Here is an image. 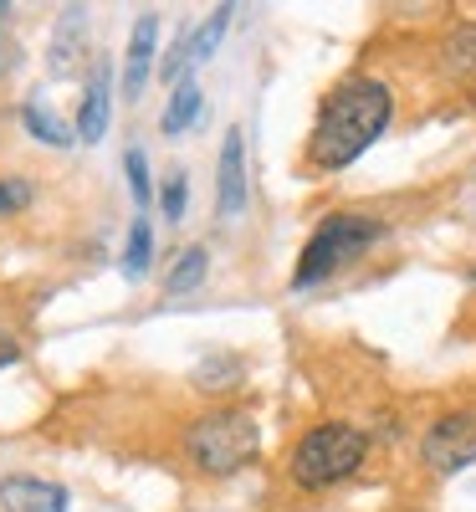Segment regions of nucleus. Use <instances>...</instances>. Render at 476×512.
<instances>
[{"mask_svg": "<svg viewBox=\"0 0 476 512\" xmlns=\"http://www.w3.org/2000/svg\"><path fill=\"white\" fill-rule=\"evenodd\" d=\"M420 456L430 461V472H441V477L466 472V466L476 461V405H466V410H446V415L425 431Z\"/></svg>", "mask_w": 476, "mask_h": 512, "instance_id": "nucleus-5", "label": "nucleus"}, {"mask_svg": "<svg viewBox=\"0 0 476 512\" xmlns=\"http://www.w3.org/2000/svg\"><path fill=\"white\" fill-rule=\"evenodd\" d=\"M231 11H236V6H215V11H210V21L185 41V67H190V62H210V57H215V47H221V36H226V26H231Z\"/></svg>", "mask_w": 476, "mask_h": 512, "instance_id": "nucleus-16", "label": "nucleus"}, {"mask_svg": "<svg viewBox=\"0 0 476 512\" xmlns=\"http://www.w3.org/2000/svg\"><path fill=\"white\" fill-rule=\"evenodd\" d=\"M108 113H113V72L108 62L93 67V82H88V93H82V108H77V139L82 144H98L108 134Z\"/></svg>", "mask_w": 476, "mask_h": 512, "instance_id": "nucleus-9", "label": "nucleus"}, {"mask_svg": "<svg viewBox=\"0 0 476 512\" xmlns=\"http://www.w3.org/2000/svg\"><path fill=\"white\" fill-rule=\"evenodd\" d=\"M215 210H221V221L246 216V134L241 128H226V139H221V190H215Z\"/></svg>", "mask_w": 476, "mask_h": 512, "instance_id": "nucleus-6", "label": "nucleus"}, {"mask_svg": "<svg viewBox=\"0 0 476 512\" xmlns=\"http://www.w3.org/2000/svg\"><path fill=\"white\" fill-rule=\"evenodd\" d=\"M195 118H200V82L195 77H180L175 93H169V103H164V118H159L164 139H180Z\"/></svg>", "mask_w": 476, "mask_h": 512, "instance_id": "nucleus-12", "label": "nucleus"}, {"mask_svg": "<svg viewBox=\"0 0 476 512\" xmlns=\"http://www.w3.org/2000/svg\"><path fill=\"white\" fill-rule=\"evenodd\" d=\"M72 497L47 477H0V512H67Z\"/></svg>", "mask_w": 476, "mask_h": 512, "instance_id": "nucleus-7", "label": "nucleus"}, {"mask_svg": "<svg viewBox=\"0 0 476 512\" xmlns=\"http://www.w3.org/2000/svg\"><path fill=\"white\" fill-rule=\"evenodd\" d=\"M123 169H128V190H134V200H139V205H149L154 180H149V159H144V149H139V144L123 154Z\"/></svg>", "mask_w": 476, "mask_h": 512, "instance_id": "nucleus-19", "label": "nucleus"}, {"mask_svg": "<svg viewBox=\"0 0 476 512\" xmlns=\"http://www.w3.org/2000/svg\"><path fill=\"white\" fill-rule=\"evenodd\" d=\"M379 236H384V221L359 216V210H338V216H328L308 236V246H302V262L292 272V287H313V282L333 277L338 267H349L354 256H364Z\"/></svg>", "mask_w": 476, "mask_h": 512, "instance_id": "nucleus-4", "label": "nucleus"}, {"mask_svg": "<svg viewBox=\"0 0 476 512\" xmlns=\"http://www.w3.org/2000/svg\"><path fill=\"white\" fill-rule=\"evenodd\" d=\"M236 379H246V364L236 354H210L205 364H195V384H200V390H231Z\"/></svg>", "mask_w": 476, "mask_h": 512, "instance_id": "nucleus-17", "label": "nucleus"}, {"mask_svg": "<svg viewBox=\"0 0 476 512\" xmlns=\"http://www.w3.org/2000/svg\"><path fill=\"white\" fill-rule=\"evenodd\" d=\"M21 123H26V134L36 139V144H52V149H67V144H77V128H67L47 103H41V93H31L26 98V108H21Z\"/></svg>", "mask_w": 476, "mask_h": 512, "instance_id": "nucleus-10", "label": "nucleus"}, {"mask_svg": "<svg viewBox=\"0 0 476 512\" xmlns=\"http://www.w3.org/2000/svg\"><path fill=\"white\" fill-rule=\"evenodd\" d=\"M154 52H159V16L144 11V16L134 21V36H128V52H123V98H128V103L144 98V82H149Z\"/></svg>", "mask_w": 476, "mask_h": 512, "instance_id": "nucleus-8", "label": "nucleus"}, {"mask_svg": "<svg viewBox=\"0 0 476 512\" xmlns=\"http://www.w3.org/2000/svg\"><path fill=\"white\" fill-rule=\"evenodd\" d=\"M205 272H210V251H205V246H185V251L175 256V267L164 272V292H169V297L195 292V287L205 282Z\"/></svg>", "mask_w": 476, "mask_h": 512, "instance_id": "nucleus-14", "label": "nucleus"}, {"mask_svg": "<svg viewBox=\"0 0 476 512\" xmlns=\"http://www.w3.org/2000/svg\"><path fill=\"white\" fill-rule=\"evenodd\" d=\"M441 67L451 77H476V21H461L441 41Z\"/></svg>", "mask_w": 476, "mask_h": 512, "instance_id": "nucleus-13", "label": "nucleus"}, {"mask_svg": "<svg viewBox=\"0 0 476 512\" xmlns=\"http://www.w3.org/2000/svg\"><path fill=\"white\" fill-rule=\"evenodd\" d=\"M6 16H11V6H6V0H0V26H6Z\"/></svg>", "mask_w": 476, "mask_h": 512, "instance_id": "nucleus-22", "label": "nucleus"}, {"mask_svg": "<svg viewBox=\"0 0 476 512\" xmlns=\"http://www.w3.org/2000/svg\"><path fill=\"white\" fill-rule=\"evenodd\" d=\"M31 185L26 180H16V175H0V216H21V210L31 205Z\"/></svg>", "mask_w": 476, "mask_h": 512, "instance_id": "nucleus-20", "label": "nucleus"}, {"mask_svg": "<svg viewBox=\"0 0 476 512\" xmlns=\"http://www.w3.org/2000/svg\"><path fill=\"white\" fill-rule=\"evenodd\" d=\"M369 456V436L354 431L343 420H323L313 425L308 436L297 441L292 451V482L308 487V492H323V487H338L343 477H354Z\"/></svg>", "mask_w": 476, "mask_h": 512, "instance_id": "nucleus-3", "label": "nucleus"}, {"mask_svg": "<svg viewBox=\"0 0 476 512\" xmlns=\"http://www.w3.org/2000/svg\"><path fill=\"white\" fill-rule=\"evenodd\" d=\"M82 31H88V11H82V6H62V21H57V36H52V72L57 77H67L77 67Z\"/></svg>", "mask_w": 476, "mask_h": 512, "instance_id": "nucleus-11", "label": "nucleus"}, {"mask_svg": "<svg viewBox=\"0 0 476 512\" xmlns=\"http://www.w3.org/2000/svg\"><path fill=\"white\" fill-rule=\"evenodd\" d=\"M185 200H190V180H185V169H169L164 185H159L164 221H185Z\"/></svg>", "mask_w": 476, "mask_h": 512, "instance_id": "nucleus-18", "label": "nucleus"}, {"mask_svg": "<svg viewBox=\"0 0 476 512\" xmlns=\"http://www.w3.org/2000/svg\"><path fill=\"white\" fill-rule=\"evenodd\" d=\"M389 113H395V98L379 77H349L328 93L313 134H308V164L313 169H349L384 128H389Z\"/></svg>", "mask_w": 476, "mask_h": 512, "instance_id": "nucleus-1", "label": "nucleus"}, {"mask_svg": "<svg viewBox=\"0 0 476 512\" xmlns=\"http://www.w3.org/2000/svg\"><path fill=\"white\" fill-rule=\"evenodd\" d=\"M262 451V425H256L251 410L241 405H221V410H205L185 425V456L195 472L205 477H231L241 466Z\"/></svg>", "mask_w": 476, "mask_h": 512, "instance_id": "nucleus-2", "label": "nucleus"}, {"mask_svg": "<svg viewBox=\"0 0 476 512\" xmlns=\"http://www.w3.org/2000/svg\"><path fill=\"white\" fill-rule=\"evenodd\" d=\"M21 359V349H16V338H6V333H0V369H11Z\"/></svg>", "mask_w": 476, "mask_h": 512, "instance_id": "nucleus-21", "label": "nucleus"}, {"mask_svg": "<svg viewBox=\"0 0 476 512\" xmlns=\"http://www.w3.org/2000/svg\"><path fill=\"white\" fill-rule=\"evenodd\" d=\"M154 262V226L149 216H134V226H128V241H123V277L139 282Z\"/></svg>", "mask_w": 476, "mask_h": 512, "instance_id": "nucleus-15", "label": "nucleus"}]
</instances>
